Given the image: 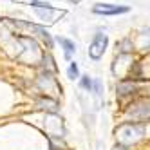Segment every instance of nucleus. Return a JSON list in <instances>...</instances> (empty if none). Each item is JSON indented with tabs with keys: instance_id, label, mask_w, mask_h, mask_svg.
I'll return each mask as SVG.
<instances>
[{
	"instance_id": "nucleus-14",
	"label": "nucleus",
	"mask_w": 150,
	"mask_h": 150,
	"mask_svg": "<svg viewBox=\"0 0 150 150\" xmlns=\"http://www.w3.org/2000/svg\"><path fill=\"white\" fill-rule=\"evenodd\" d=\"M141 47H143V51H150V27H145V29H141Z\"/></svg>"
},
{
	"instance_id": "nucleus-6",
	"label": "nucleus",
	"mask_w": 150,
	"mask_h": 150,
	"mask_svg": "<svg viewBox=\"0 0 150 150\" xmlns=\"http://www.w3.org/2000/svg\"><path fill=\"white\" fill-rule=\"evenodd\" d=\"M36 107L42 109V110H45V112H49V114H58V110H60V103L54 98L47 96V94L38 96L36 98Z\"/></svg>"
},
{
	"instance_id": "nucleus-1",
	"label": "nucleus",
	"mask_w": 150,
	"mask_h": 150,
	"mask_svg": "<svg viewBox=\"0 0 150 150\" xmlns=\"http://www.w3.org/2000/svg\"><path fill=\"white\" fill-rule=\"evenodd\" d=\"M145 132H146V123H136V121H125V123H120L114 128L117 143L125 145V146H130V145L137 143L145 136Z\"/></svg>"
},
{
	"instance_id": "nucleus-15",
	"label": "nucleus",
	"mask_w": 150,
	"mask_h": 150,
	"mask_svg": "<svg viewBox=\"0 0 150 150\" xmlns=\"http://www.w3.org/2000/svg\"><path fill=\"white\" fill-rule=\"evenodd\" d=\"M67 76H69L71 80H78V78H80V69H78V63H76V62H71V63H69Z\"/></svg>"
},
{
	"instance_id": "nucleus-3",
	"label": "nucleus",
	"mask_w": 150,
	"mask_h": 150,
	"mask_svg": "<svg viewBox=\"0 0 150 150\" xmlns=\"http://www.w3.org/2000/svg\"><path fill=\"white\" fill-rule=\"evenodd\" d=\"M145 89V85L141 81H132V80H120L116 85V96L120 100H127V98H134Z\"/></svg>"
},
{
	"instance_id": "nucleus-5",
	"label": "nucleus",
	"mask_w": 150,
	"mask_h": 150,
	"mask_svg": "<svg viewBox=\"0 0 150 150\" xmlns=\"http://www.w3.org/2000/svg\"><path fill=\"white\" fill-rule=\"evenodd\" d=\"M128 11H130V6H121V4H94L92 6V13L101 16H117Z\"/></svg>"
},
{
	"instance_id": "nucleus-8",
	"label": "nucleus",
	"mask_w": 150,
	"mask_h": 150,
	"mask_svg": "<svg viewBox=\"0 0 150 150\" xmlns=\"http://www.w3.org/2000/svg\"><path fill=\"white\" fill-rule=\"evenodd\" d=\"M127 80H132V81H143V67L139 62H132V65L128 67V74H127Z\"/></svg>"
},
{
	"instance_id": "nucleus-12",
	"label": "nucleus",
	"mask_w": 150,
	"mask_h": 150,
	"mask_svg": "<svg viewBox=\"0 0 150 150\" xmlns=\"http://www.w3.org/2000/svg\"><path fill=\"white\" fill-rule=\"evenodd\" d=\"M16 40L20 42V44H24L27 49H33V51H36V49H38L36 40H35V38H31V36H24V35H20V36H16Z\"/></svg>"
},
{
	"instance_id": "nucleus-10",
	"label": "nucleus",
	"mask_w": 150,
	"mask_h": 150,
	"mask_svg": "<svg viewBox=\"0 0 150 150\" xmlns=\"http://www.w3.org/2000/svg\"><path fill=\"white\" fill-rule=\"evenodd\" d=\"M42 71H47V72H52L56 74V63H54V58H52L49 52H44L42 54Z\"/></svg>"
},
{
	"instance_id": "nucleus-13",
	"label": "nucleus",
	"mask_w": 150,
	"mask_h": 150,
	"mask_svg": "<svg viewBox=\"0 0 150 150\" xmlns=\"http://www.w3.org/2000/svg\"><path fill=\"white\" fill-rule=\"evenodd\" d=\"M78 81H80V87H81L83 91L92 92V78L89 76V74H83V76H80Z\"/></svg>"
},
{
	"instance_id": "nucleus-16",
	"label": "nucleus",
	"mask_w": 150,
	"mask_h": 150,
	"mask_svg": "<svg viewBox=\"0 0 150 150\" xmlns=\"http://www.w3.org/2000/svg\"><path fill=\"white\" fill-rule=\"evenodd\" d=\"M92 92L98 96V98H101V92H103V83L100 78H92Z\"/></svg>"
},
{
	"instance_id": "nucleus-4",
	"label": "nucleus",
	"mask_w": 150,
	"mask_h": 150,
	"mask_svg": "<svg viewBox=\"0 0 150 150\" xmlns=\"http://www.w3.org/2000/svg\"><path fill=\"white\" fill-rule=\"evenodd\" d=\"M107 45H109V36L98 31V33L92 36V40H91V45H89V58L94 60V62L101 60V56L105 54V51H107Z\"/></svg>"
},
{
	"instance_id": "nucleus-17",
	"label": "nucleus",
	"mask_w": 150,
	"mask_h": 150,
	"mask_svg": "<svg viewBox=\"0 0 150 150\" xmlns=\"http://www.w3.org/2000/svg\"><path fill=\"white\" fill-rule=\"evenodd\" d=\"M112 150H128V146H125V145H120V143H116Z\"/></svg>"
},
{
	"instance_id": "nucleus-11",
	"label": "nucleus",
	"mask_w": 150,
	"mask_h": 150,
	"mask_svg": "<svg viewBox=\"0 0 150 150\" xmlns=\"http://www.w3.org/2000/svg\"><path fill=\"white\" fill-rule=\"evenodd\" d=\"M33 9H35V13H36L42 20H51L52 15H54V7H52L51 4L45 6V7H33Z\"/></svg>"
},
{
	"instance_id": "nucleus-2",
	"label": "nucleus",
	"mask_w": 150,
	"mask_h": 150,
	"mask_svg": "<svg viewBox=\"0 0 150 150\" xmlns=\"http://www.w3.org/2000/svg\"><path fill=\"white\" fill-rule=\"evenodd\" d=\"M125 112H127L128 117H130V121L146 123V121H150V100L148 98H143V100L132 101Z\"/></svg>"
},
{
	"instance_id": "nucleus-9",
	"label": "nucleus",
	"mask_w": 150,
	"mask_h": 150,
	"mask_svg": "<svg viewBox=\"0 0 150 150\" xmlns=\"http://www.w3.org/2000/svg\"><path fill=\"white\" fill-rule=\"evenodd\" d=\"M116 49H117V54L120 56H127V54H132L134 51V44L130 38H123L116 44Z\"/></svg>"
},
{
	"instance_id": "nucleus-7",
	"label": "nucleus",
	"mask_w": 150,
	"mask_h": 150,
	"mask_svg": "<svg viewBox=\"0 0 150 150\" xmlns=\"http://www.w3.org/2000/svg\"><path fill=\"white\" fill-rule=\"evenodd\" d=\"M56 42L62 45V49H63V56H65V60H69V62H71L72 54L76 52V44H74L72 40L65 38V36H58V38H56Z\"/></svg>"
}]
</instances>
